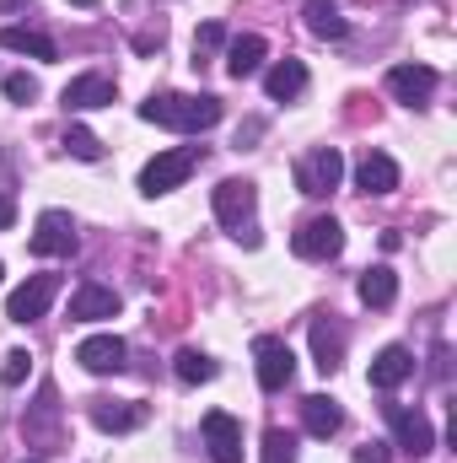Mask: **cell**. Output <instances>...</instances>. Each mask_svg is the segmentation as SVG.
Segmentation results:
<instances>
[{
  "mask_svg": "<svg viewBox=\"0 0 457 463\" xmlns=\"http://www.w3.org/2000/svg\"><path fill=\"white\" fill-rule=\"evenodd\" d=\"M140 118H145V124H167V129H183V135H194V129H210V124H221V98H210V92H200V98L162 92V98L140 103Z\"/></svg>",
  "mask_w": 457,
  "mask_h": 463,
  "instance_id": "6da1fadb",
  "label": "cell"
},
{
  "mask_svg": "<svg viewBox=\"0 0 457 463\" xmlns=\"http://www.w3.org/2000/svg\"><path fill=\"white\" fill-rule=\"evenodd\" d=\"M194 162H200V151L194 146H178V151H162V156H151L145 167H140V194H167V189H178L189 173H194Z\"/></svg>",
  "mask_w": 457,
  "mask_h": 463,
  "instance_id": "7a4b0ae2",
  "label": "cell"
},
{
  "mask_svg": "<svg viewBox=\"0 0 457 463\" xmlns=\"http://www.w3.org/2000/svg\"><path fill=\"white\" fill-rule=\"evenodd\" d=\"M340 178H344V156L334 146H318V151H307V156L296 162V189H302V194H329Z\"/></svg>",
  "mask_w": 457,
  "mask_h": 463,
  "instance_id": "3957f363",
  "label": "cell"
},
{
  "mask_svg": "<svg viewBox=\"0 0 457 463\" xmlns=\"http://www.w3.org/2000/svg\"><path fill=\"white\" fill-rule=\"evenodd\" d=\"M54 291H60V275H33L27 286H16V291H11L5 318H11V324H33V318H43V313H49V302H54Z\"/></svg>",
  "mask_w": 457,
  "mask_h": 463,
  "instance_id": "277c9868",
  "label": "cell"
},
{
  "mask_svg": "<svg viewBox=\"0 0 457 463\" xmlns=\"http://www.w3.org/2000/svg\"><path fill=\"white\" fill-rule=\"evenodd\" d=\"M253 361H258V388H264V393L291 388V377H296V355H291L285 340H258V345H253Z\"/></svg>",
  "mask_w": 457,
  "mask_h": 463,
  "instance_id": "5b68a950",
  "label": "cell"
},
{
  "mask_svg": "<svg viewBox=\"0 0 457 463\" xmlns=\"http://www.w3.org/2000/svg\"><path fill=\"white\" fill-rule=\"evenodd\" d=\"M27 248H33L38 259L76 253V222H70L65 211H43V216H38V227H33V237H27Z\"/></svg>",
  "mask_w": 457,
  "mask_h": 463,
  "instance_id": "8992f818",
  "label": "cell"
},
{
  "mask_svg": "<svg viewBox=\"0 0 457 463\" xmlns=\"http://www.w3.org/2000/svg\"><path fill=\"white\" fill-rule=\"evenodd\" d=\"M291 248H296V259H334L344 248V227L334 216H312L307 227L291 237Z\"/></svg>",
  "mask_w": 457,
  "mask_h": 463,
  "instance_id": "52a82bcc",
  "label": "cell"
},
{
  "mask_svg": "<svg viewBox=\"0 0 457 463\" xmlns=\"http://www.w3.org/2000/svg\"><path fill=\"white\" fill-rule=\"evenodd\" d=\"M200 431H205V448H210L216 463H242V426L231 420L227 410H210L200 420Z\"/></svg>",
  "mask_w": 457,
  "mask_h": 463,
  "instance_id": "ba28073f",
  "label": "cell"
},
{
  "mask_svg": "<svg viewBox=\"0 0 457 463\" xmlns=\"http://www.w3.org/2000/svg\"><path fill=\"white\" fill-rule=\"evenodd\" d=\"M387 426H393V437H398V448L404 453H431L436 448V437H431V420L420 415V410H404V404H387Z\"/></svg>",
  "mask_w": 457,
  "mask_h": 463,
  "instance_id": "9c48e42d",
  "label": "cell"
},
{
  "mask_svg": "<svg viewBox=\"0 0 457 463\" xmlns=\"http://www.w3.org/2000/svg\"><path fill=\"white\" fill-rule=\"evenodd\" d=\"M216 222L231 227L242 237V227L253 222V184H242V178H227L221 189H216Z\"/></svg>",
  "mask_w": 457,
  "mask_h": 463,
  "instance_id": "30bf717a",
  "label": "cell"
},
{
  "mask_svg": "<svg viewBox=\"0 0 457 463\" xmlns=\"http://www.w3.org/2000/svg\"><path fill=\"white\" fill-rule=\"evenodd\" d=\"M124 355H129V345H124L118 335H92V340H81V345H76V361H81L87 372H98V377L124 372Z\"/></svg>",
  "mask_w": 457,
  "mask_h": 463,
  "instance_id": "8fae6325",
  "label": "cell"
},
{
  "mask_svg": "<svg viewBox=\"0 0 457 463\" xmlns=\"http://www.w3.org/2000/svg\"><path fill=\"white\" fill-rule=\"evenodd\" d=\"M70 318H76V324H98V318H118V291H108V286H98V280L76 286V297H70Z\"/></svg>",
  "mask_w": 457,
  "mask_h": 463,
  "instance_id": "7c38bea8",
  "label": "cell"
},
{
  "mask_svg": "<svg viewBox=\"0 0 457 463\" xmlns=\"http://www.w3.org/2000/svg\"><path fill=\"white\" fill-rule=\"evenodd\" d=\"M387 92H393L398 103H425V98L436 92V71H431V65H393V71H387Z\"/></svg>",
  "mask_w": 457,
  "mask_h": 463,
  "instance_id": "4fadbf2b",
  "label": "cell"
},
{
  "mask_svg": "<svg viewBox=\"0 0 457 463\" xmlns=\"http://www.w3.org/2000/svg\"><path fill=\"white\" fill-rule=\"evenodd\" d=\"M60 103H65L70 114H92V109L114 103V81H108V76H76V81H65Z\"/></svg>",
  "mask_w": 457,
  "mask_h": 463,
  "instance_id": "5bb4252c",
  "label": "cell"
},
{
  "mask_svg": "<svg viewBox=\"0 0 457 463\" xmlns=\"http://www.w3.org/2000/svg\"><path fill=\"white\" fill-rule=\"evenodd\" d=\"M415 372V355L404 345H387V350H377V361H371V388H382V393H393L404 377Z\"/></svg>",
  "mask_w": 457,
  "mask_h": 463,
  "instance_id": "9a60e30c",
  "label": "cell"
},
{
  "mask_svg": "<svg viewBox=\"0 0 457 463\" xmlns=\"http://www.w3.org/2000/svg\"><path fill=\"white\" fill-rule=\"evenodd\" d=\"M355 184H360L366 194H393V189H398V162L382 156V151H366V162L355 167Z\"/></svg>",
  "mask_w": 457,
  "mask_h": 463,
  "instance_id": "2e32d148",
  "label": "cell"
},
{
  "mask_svg": "<svg viewBox=\"0 0 457 463\" xmlns=\"http://www.w3.org/2000/svg\"><path fill=\"white\" fill-rule=\"evenodd\" d=\"M264 38L258 33H242V38H231V49H227V76H258V65H264Z\"/></svg>",
  "mask_w": 457,
  "mask_h": 463,
  "instance_id": "e0dca14e",
  "label": "cell"
},
{
  "mask_svg": "<svg viewBox=\"0 0 457 463\" xmlns=\"http://www.w3.org/2000/svg\"><path fill=\"white\" fill-rule=\"evenodd\" d=\"M302 420H307V431H312V437H323V442H329V437L344 426V410L334 404V399L312 393V399H302Z\"/></svg>",
  "mask_w": 457,
  "mask_h": 463,
  "instance_id": "ac0fdd59",
  "label": "cell"
},
{
  "mask_svg": "<svg viewBox=\"0 0 457 463\" xmlns=\"http://www.w3.org/2000/svg\"><path fill=\"white\" fill-rule=\"evenodd\" d=\"M0 49H11V54H33V60H60L54 38L33 33V27H0Z\"/></svg>",
  "mask_w": 457,
  "mask_h": 463,
  "instance_id": "d6986e66",
  "label": "cell"
},
{
  "mask_svg": "<svg viewBox=\"0 0 457 463\" xmlns=\"http://www.w3.org/2000/svg\"><path fill=\"white\" fill-rule=\"evenodd\" d=\"M302 87H307V65H302V60H280V65H275V71L264 76V92H269L275 103H285V98H296Z\"/></svg>",
  "mask_w": 457,
  "mask_h": 463,
  "instance_id": "ffe728a7",
  "label": "cell"
},
{
  "mask_svg": "<svg viewBox=\"0 0 457 463\" xmlns=\"http://www.w3.org/2000/svg\"><path fill=\"white\" fill-rule=\"evenodd\" d=\"M92 420L103 431H135L145 420V410L140 404H114V399H92Z\"/></svg>",
  "mask_w": 457,
  "mask_h": 463,
  "instance_id": "44dd1931",
  "label": "cell"
},
{
  "mask_svg": "<svg viewBox=\"0 0 457 463\" xmlns=\"http://www.w3.org/2000/svg\"><path fill=\"white\" fill-rule=\"evenodd\" d=\"M393 297H398V275L387 264H377V269L360 275V302L366 307H393Z\"/></svg>",
  "mask_w": 457,
  "mask_h": 463,
  "instance_id": "7402d4cb",
  "label": "cell"
},
{
  "mask_svg": "<svg viewBox=\"0 0 457 463\" xmlns=\"http://www.w3.org/2000/svg\"><path fill=\"white\" fill-rule=\"evenodd\" d=\"M312 355H318V372H323V377H329V372H340L344 340L329 329V324H312Z\"/></svg>",
  "mask_w": 457,
  "mask_h": 463,
  "instance_id": "603a6c76",
  "label": "cell"
},
{
  "mask_svg": "<svg viewBox=\"0 0 457 463\" xmlns=\"http://www.w3.org/2000/svg\"><path fill=\"white\" fill-rule=\"evenodd\" d=\"M307 27H312L318 38H344V33H350L344 16L334 11V0H307Z\"/></svg>",
  "mask_w": 457,
  "mask_h": 463,
  "instance_id": "cb8c5ba5",
  "label": "cell"
},
{
  "mask_svg": "<svg viewBox=\"0 0 457 463\" xmlns=\"http://www.w3.org/2000/svg\"><path fill=\"white\" fill-rule=\"evenodd\" d=\"M173 372H178V383H210L216 377V361L205 355V350H178V361H173Z\"/></svg>",
  "mask_w": 457,
  "mask_h": 463,
  "instance_id": "d4e9b609",
  "label": "cell"
},
{
  "mask_svg": "<svg viewBox=\"0 0 457 463\" xmlns=\"http://www.w3.org/2000/svg\"><path fill=\"white\" fill-rule=\"evenodd\" d=\"M264 463H296V437L291 431H264Z\"/></svg>",
  "mask_w": 457,
  "mask_h": 463,
  "instance_id": "484cf974",
  "label": "cell"
},
{
  "mask_svg": "<svg viewBox=\"0 0 457 463\" xmlns=\"http://www.w3.org/2000/svg\"><path fill=\"white\" fill-rule=\"evenodd\" d=\"M65 151H70V156H81V162H98V156H103L98 135H87V129H65Z\"/></svg>",
  "mask_w": 457,
  "mask_h": 463,
  "instance_id": "4316f807",
  "label": "cell"
},
{
  "mask_svg": "<svg viewBox=\"0 0 457 463\" xmlns=\"http://www.w3.org/2000/svg\"><path fill=\"white\" fill-rule=\"evenodd\" d=\"M27 372H33V355H27V350H11V355H5V366H0V383H5V388H22V383H27Z\"/></svg>",
  "mask_w": 457,
  "mask_h": 463,
  "instance_id": "83f0119b",
  "label": "cell"
},
{
  "mask_svg": "<svg viewBox=\"0 0 457 463\" xmlns=\"http://www.w3.org/2000/svg\"><path fill=\"white\" fill-rule=\"evenodd\" d=\"M5 98L11 103H33L38 98V81L33 76H5Z\"/></svg>",
  "mask_w": 457,
  "mask_h": 463,
  "instance_id": "f1b7e54d",
  "label": "cell"
},
{
  "mask_svg": "<svg viewBox=\"0 0 457 463\" xmlns=\"http://www.w3.org/2000/svg\"><path fill=\"white\" fill-rule=\"evenodd\" d=\"M221 38H227V33H221V22H205V27H200V38H194V54H200V49H216Z\"/></svg>",
  "mask_w": 457,
  "mask_h": 463,
  "instance_id": "f546056e",
  "label": "cell"
},
{
  "mask_svg": "<svg viewBox=\"0 0 457 463\" xmlns=\"http://www.w3.org/2000/svg\"><path fill=\"white\" fill-rule=\"evenodd\" d=\"M11 222H16V200H5V194H0V232L11 227Z\"/></svg>",
  "mask_w": 457,
  "mask_h": 463,
  "instance_id": "4dcf8cb0",
  "label": "cell"
},
{
  "mask_svg": "<svg viewBox=\"0 0 457 463\" xmlns=\"http://www.w3.org/2000/svg\"><path fill=\"white\" fill-rule=\"evenodd\" d=\"M360 463H387V453H382V448H366V453H360Z\"/></svg>",
  "mask_w": 457,
  "mask_h": 463,
  "instance_id": "1f68e13d",
  "label": "cell"
},
{
  "mask_svg": "<svg viewBox=\"0 0 457 463\" xmlns=\"http://www.w3.org/2000/svg\"><path fill=\"white\" fill-rule=\"evenodd\" d=\"M76 5H92V0H76Z\"/></svg>",
  "mask_w": 457,
  "mask_h": 463,
  "instance_id": "d6a6232c",
  "label": "cell"
},
{
  "mask_svg": "<svg viewBox=\"0 0 457 463\" xmlns=\"http://www.w3.org/2000/svg\"><path fill=\"white\" fill-rule=\"evenodd\" d=\"M0 275H5V264H0Z\"/></svg>",
  "mask_w": 457,
  "mask_h": 463,
  "instance_id": "836d02e7",
  "label": "cell"
},
{
  "mask_svg": "<svg viewBox=\"0 0 457 463\" xmlns=\"http://www.w3.org/2000/svg\"><path fill=\"white\" fill-rule=\"evenodd\" d=\"M33 463H38V458H33Z\"/></svg>",
  "mask_w": 457,
  "mask_h": 463,
  "instance_id": "e575fe53",
  "label": "cell"
}]
</instances>
